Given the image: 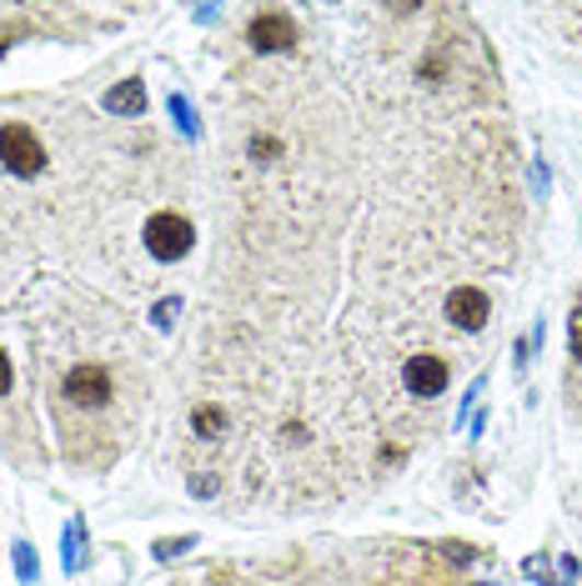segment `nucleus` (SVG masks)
Listing matches in <instances>:
<instances>
[{
    "label": "nucleus",
    "instance_id": "obj_1",
    "mask_svg": "<svg viewBox=\"0 0 582 586\" xmlns=\"http://www.w3.org/2000/svg\"><path fill=\"white\" fill-rule=\"evenodd\" d=\"M0 156H5V165H11L15 176H36L41 165H46V146H41L25 126L0 130Z\"/></svg>",
    "mask_w": 582,
    "mask_h": 586
},
{
    "label": "nucleus",
    "instance_id": "obj_2",
    "mask_svg": "<svg viewBox=\"0 0 582 586\" xmlns=\"http://www.w3.org/2000/svg\"><path fill=\"white\" fill-rule=\"evenodd\" d=\"M146 246H151V256L161 261H176L191 251V221L186 216H151V226H146Z\"/></svg>",
    "mask_w": 582,
    "mask_h": 586
},
{
    "label": "nucleus",
    "instance_id": "obj_3",
    "mask_svg": "<svg viewBox=\"0 0 582 586\" xmlns=\"http://www.w3.org/2000/svg\"><path fill=\"white\" fill-rule=\"evenodd\" d=\"M402 381L412 397H442V391H447V361H437V356H412Z\"/></svg>",
    "mask_w": 582,
    "mask_h": 586
},
{
    "label": "nucleus",
    "instance_id": "obj_4",
    "mask_svg": "<svg viewBox=\"0 0 582 586\" xmlns=\"http://www.w3.org/2000/svg\"><path fill=\"white\" fill-rule=\"evenodd\" d=\"M66 397L76 401V406H101V401L111 397V381L101 366H76L71 376H66Z\"/></svg>",
    "mask_w": 582,
    "mask_h": 586
},
{
    "label": "nucleus",
    "instance_id": "obj_5",
    "mask_svg": "<svg viewBox=\"0 0 582 586\" xmlns=\"http://www.w3.org/2000/svg\"><path fill=\"white\" fill-rule=\"evenodd\" d=\"M447 317L457 321L463 331H477L482 321L492 317V301L477 291V286H463V291H452V296H447Z\"/></svg>",
    "mask_w": 582,
    "mask_h": 586
},
{
    "label": "nucleus",
    "instance_id": "obj_6",
    "mask_svg": "<svg viewBox=\"0 0 582 586\" xmlns=\"http://www.w3.org/2000/svg\"><path fill=\"white\" fill-rule=\"evenodd\" d=\"M292 36H297V31H292L286 15H256V21H251V46L256 50H286Z\"/></svg>",
    "mask_w": 582,
    "mask_h": 586
},
{
    "label": "nucleus",
    "instance_id": "obj_7",
    "mask_svg": "<svg viewBox=\"0 0 582 586\" xmlns=\"http://www.w3.org/2000/svg\"><path fill=\"white\" fill-rule=\"evenodd\" d=\"M111 111H141V85H116V91H111V101H106Z\"/></svg>",
    "mask_w": 582,
    "mask_h": 586
},
{
    "label": "nucleus",
    "instance_id": "obj_8",
    "mask_svg": "<svg viewBox=\"0 0 582 586\" xmlns=\"http://www.w3.org/2000/svg\"><path fill=\"white\" fill-rule=\"evenodd\" d=\"M196 426L202 432H221V411H196Z\"/></svg>",
    "mask_w": 582,
    "mask_h": 586
},
{
    "label": "nucleus",
    "instance_id": "obj_9",
    "mask_svg": "<svg viewBox=\"0 0 582 586\" xmlns=\"http://www.w3.org/2000/svg\"><path fill=\"white\" fill-rule=\"evenodd\" d=\"M572 352L582 356V311H578V317H572Z\"/></svg>",
    "mask_w": 582,
    "mask_h": 586
},
{
    "label": "nucleus",
    "instance_id": "obj_10",
    "mask_svg": "<svg viewBox=\"0 0 582 586\" xmlns=\"http://www.w3.org/2000/svg\"><path fill=\"white\" fill-rule=\"evenodd\" d=\"M5 391H11V361L0 356V397H5Z\"/></svg>",
    "mask_w": 582,
    "mask_h": 586
}]
</instances>
